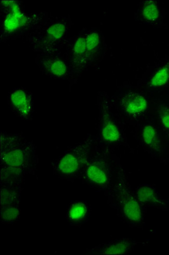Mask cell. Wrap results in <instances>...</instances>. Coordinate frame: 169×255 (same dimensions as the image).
<instances>
[{
  "label": "cell",
  "instance_id": "obj_8",
  "mask_svg": "<svg viewBox=\"0 0 169 255\" xmlns=\"http://www.w3.org/2000/svg\"><path fill=\"white\" fill-rule=\"evenodd\" d=\"M35 62L42 73L50 79L64 81L73 80L70 65L64 51L39 54Z\"/></svg>",
  "mask_w": 169,
  "mask_h": 255
},
{
  "label": "cell",
  "instance_id": "obj_19",
  "mask_svg": "<svg viewBox=\"0 0 169 255\" xmlns=\"http://www.w3.org/2000/svg\"><path fill=\"white\" fill-rule=\"evenodd\" d=\"M0 219L2 224L13 225L20 219V206L0 207Z\"/></svg>",
  "mask_w": 169,
  "mask_h": 255
},
{
  "label": "cell",
  "instance_id": "obj_11",
  "mask_svg": "<svg viewBox=\"0 0 169 255\" xmlns=\"http://www.w3.org/2000/svg\"><path fill=\"white\" fill-rule=\"evenodd\" d=\"M140 243L131 238L116 239L100 244L92 249H87L82 255H129Z\"/></svg>",
  "mask_w": 169,
  "mask_h": 255
},
{
  "label": "cell",
  "instance_id": "obj_18",
  "mask_svg": "<svg viewBox=\"0 0 169 255\" xmlns=\"http://www.w3.org/2000/svg\"><path fill=\"white\" fill-rule=\"evenodd\" d=\"M1 207L20 206L21 186L1 185Z\"/></svg>",
  "mask_w": 169,
  "mask_h": 255
},
{
  "label": "cell",
  "instance_id": "obj_21",
  "mask_svg": "<svg viewBox=\"0 0 169 255\" xmlns=\"http://www.w3.org/2000/svg\"><path fill=\"white\" fill-rule=\"evenodd\" d=\"M159 115L163 128L169 132V108L162 105L159 108Z\"/></svg>",
  "mask_w": 169,
  "mask_h": 255
},
{
  "label": "cell",
  "instance_id": "obj_12",
  "mask_svg": "<svg viewBox=\"0 0 169 255\" xmlns=\"http://www.w3.org/2000/svg\"><path fill=\"white\" fill-rule=\"evenodd\" d=\"M135 196L145 208H155L167 211L169 210V197L161 194L155 186L150 184H141L135 188Z\"/></svg>",
  "mask_w": 169,
  "mask_h": 255
},
{
  "label": "cell",
  "instance_id": "obj_15",
  "mask_svg": "<svg viewBox=\"0 0 169 255\" xmlns=\"http://www.w3.org/2000/svg\"><path fill=\"white\" fill-rule=\"evenodd\" d=\"M141 139L144 148L156 157H161L163 147L159 133L152 125H146L141 133Z\"/></svg>",
  "mask_w": 169,
  "mask_h": 255
},
{
  "label": "cell",
  "instance_id": "obj_5",
  "mask_svg": "<svg viewBox=\"0 0 169 255\" xmlns=\"http://www.w3.org/2000/svg\"><path fill=\"white\" fill-rule=\"evenodd\" d=\"M96 143V136L89 134L83 141L68 148L52 162L53 175L68 182L82 179Z\"/></svg>",
  "mask_w": 169,
  "mask_h": 255
},
{
  "label": "cell",
  "instance_id": "obj_7",
  "mask_svg": "<svg viewBox=\"0 0 169 255\" xmlns=\"http://www.w3.org/2000/svg\"><path fill=\"white\" fill-rule=\"evenodd\" d=\"M111 100L101 95L99 101L98 134L96 144L102 147L111 149L122 145L124 137L111 111Z\"/></svg>",
  "mask_w": 169,
  "mask_h": 255
},
{
  "label": "cell",
  "instance_id": "obj_16",
  "mask_svg": "<svg viewBox=\"0 0 169 255\" xmlns=\"http://www.w3.org/2000/svg\"><path fill=\"white\" fill-rule=\"evenodd\" d=\"M86 45L87 61L88 65L90 66L99 58L103 50V39L99 30L87 29Z\"/></svg>",
  "mask_w": 169,
  "mask_h": 255
},
{
  "label": "cell",
  "instance_id": "obj_6",
  "mask_svg": "<svg viewBox=\"0 0 169 255\" xmlns=\"http://www.w3.org/2000/svg\"><path fill=\"white\" fill-rule=\"evenodd\" d=\"M111 149L95 145L82 180L95 190L105 193L113 184V160Z\"/></svg>",
  "mask_w": 169,
  "mask_h": 255
},
{
  "label": "cell",
  "instance_id": "obj_1",
  "mask_svg": "<svg viewBox=\"0 0 169 255\" xmlns=\"http://www.w3.org/2000/svg\"><path fill=\"white\" fill-rule=\"evenodd\" d=\"M1 185L22 186L27 174L35 175L39 158L37 147L22 134L1 130Z\"/></svg>",
  "mask_w": 169,
  "mask_h": 255
},
{
  "label": "cell",
  "instance_id": "obj_17",
  "mask_svg": "<svg viewBox=\"0 0 169 255\" xmlns=\"http://www.w3.org/2000/svg\"><path fill=\"white\" fill-rule=\"evenodd\" d=\"M161 11L155 1H143L138 9V16L146 24L155 25L161 18Z\"/></svg>",
  "mask_w": 169,
  "mask_h": 255
},
{
  "label": "cell",
  "instance_id": "obj_9",
  "mask_svg": "<svg viewBox=\"0 0 169 255\" xmlns=\"http://www.w3.org/2000/svg\"><path fill=\"white\" fill-rule=\"evenodd\" d=\"M84 28L74 37L68 39L64 52L69 60L72 79L83 73L88 63L86 45V33Z\"/></svg>",
  "mask_w": 169,
  "mask_h": 255
},
{
  "label": "cell",
  "instance_id": "obj_10",
  "mask_svg": "<svg viewBox=\"0 0 169 255\" xmlns=\"http://www.w3.org/2000/svg\"><path fill=\"white\" fill-rule=\"evenodd\" d=\"M9 108L20 119L32 120L35 112L33 94L27 89L20 87L13 89L8 95Z\"/></svg>",
  "mask_w": 169,
  "mask_h": 255
},
{
  "label": "cell",
  "instance_id": "obj_14",
  "mask_svg": "<svg viewBox=\"0 0 169 255\" xmlns=\"http://www.w3.org/2000/svg\"><path fill=\"white\" fill-rule=\"evenodd\" d=\"M92 213V208L84 201H72L67 207L66 220L69 225L81 227L87 223Z\"/></svg>",
  "mask_w": 169,
  "mask_h": 255
},
{
  "label": "cell",
  "instance_id": "obj_20",
  "mask_svg": "<svg viewBox=\"0 0 169 255\" xmlns=\"http://www.w3.org/2000/svg\"><path fill=\"white\" fill-rule=\"evenodd\" d=\"M169 82V61L155 73L149 82V86L159 88L166 85Z\"/></svg>",
  "mask_w": 169,
  "mask_h": 255
},
{
  "label": "cell",
  "instance_id": "obj_3",
  "mask_svg": "<svg viewBox=\"0 0 169 255\" xmlns=\"http://www.w3.org/2000/svg\"><path fill=\"white\" fill-rule=\"evenodd\" d=\"M1 43L26 38L33 29L49 18L47 12L27 13L19 1L1 2Z\"/></svg>",
  "mask_w": 169,
  "mask_h": 255
},
{
  "label": "cell",
  "instance_id": "obj_4",
  "mask_svg": "<svg viewBox=\"0 0 169 255\" xmlns=\"http://www.w3.org/2000/svg\"><path fill=\"white\" fill-rule=\"evenodd\" d=\"M72 24L70 16H51L31 31L25 38L32 49L39 54L58 53L64 49Z\"/></svg>",
  "mask_w": 169,
  "mask_h": 255
},
{
  "label": "cell",
  "instance_id": "obj_2",
  "mask_svg": "<svg viewBox=\"0 0 169 255\" xmlns=\"http://www.w3.org/2000/svg\"><path fill=\"white\" fill-rule=\"evenodd\" d=\"M113 184L105 193L107 197V204L115 210L123 223L131 228H142L145 225L147 208L138 201L125 169L119 163Z\"/></svg>",
  "mask_w": 169,
  "mask_h": 255
},
{
  "label": "cell",
  "instance_id": "obj_13",
  "mask_svg": "<svg viewBox=\"0 0 169 255\" xmlns=\"http://www.w3.org/2000/svg\"><path fill=\"white\" fill-rule=\"evenodd\" d=\"M118 102L123 112L132 117L142 115L148 107V103L145 97L135 92L124 93L118 97Z\"/></svg>",
  "mask_w": 169,
  "mask_h": 255
}]
</instances>
